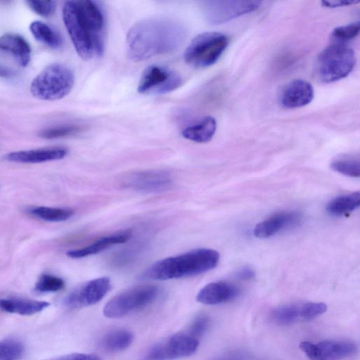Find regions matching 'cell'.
<instances>
[{"label": "cell", "mask_w": 360, "mask_h": 360, "mask_svg": "<svg viewBox=\"0 0 360 360\" xmlns=\"http://www.w3.org/2000/svg\"><path fill=\"white\" fill-rule=\"evenodd\" d=\"M131 236V233L129 231L104 236L87 246L70 250L66 254L69 257L74 259L85 257L97 254L114 245L126 243Z\"/></svg>", "instance_id": "ffe728a7"}, {"label": "cell", "mask_w": 360, "mask_h": 360, "mask_svg": "<svg viewBox=\"0 0 360 360\" xmlns=\"http://www.w3.org/2000/svg\"><path fill=\"white\" fill-rule=\"evenodd\" d=\"M333 170L351 177H359L360 162L359 158L342 157L330 163Z\"/></svg>", "instance_id": "4316f807"}, {"label": "cell", "mask_w": 360, "mask_h": 360, "mask_svg": "<svg viewBox=\"0 0 360 360\" xmlns=\"http://www.w3.org/2000/svg\"><path fill=\"white\" fill-rule=\"evenodd\" d=\"M314 98V89L306 80H292L283 88L280 102L285 108H297L308 105Z\"/></svg>", "instance_id": "5bb4252c"}, {"label": "cell", "mask_w": 360, "mask_h": 360, "mask_svg": "<svg viewBox=\"0 0 360 360\" xmlns=\"http://www.w3.org/2000/svg\"><path fill=\"white\" fill-rule=\"evenodd\" d=\"M238 293V289L231 283L224 281L213 282L206 285L198 292L196 300L205 304L215 305L232 300Z\"/></svg>", "instance_id": "e0dca14e"}, {"label": "cell", "mask_w": 360, "mask_h": 360, "mask_svg": "<svg viewBox=\"0 0 360 360\" xmlns=\"http://www.w3.org/2000/svg\"><path fill=\"white\" fill-rule=\"evenodd\" d=\"M261 4L259 1H203L202 15L211 24H221L251 13Z\"/></svg>", "instance_id": "ba28073f"}, {"label": "cell", "mask_w": 360, "mask_h": 360, "mask_svg": "<svg viewBox=\"0 0 360 360\" xmlns=\"http://www.w3.org/2000/svg\"><path fill=\"white\" fill-rule=\"evenodd\" d=\"M30 30L37 41L50 48L59 49L63 45V39L59 32L42 21L32 22Z\"/></svg>", "instance_id": "603a6c76"}, {"label": "cell", "mask_w": 360, "mask_h": 360, "mask_svg": "<svg viewBox=\"0 0 360 360\" xmlns=\"http://www.w3.org/2000/svg\"><path fill=\"white\" fill-rule=\"evenodd\" d=\"M300 349L309 360H342L354 354L356 345L348 340H324L316 344L302 341Z\"/></svg>", "instance_id": "8fae6325"}, {"label": "cell", "mask_w": 360, "mask_h": 360, "mask_svg": "<svg viewBox=\"0 0 360 360\" xmlns=\"http://www.w3.org/2000/svg\"><path fill=\"white\" fill-rule=\"evenodd\" d=\"M356 63L355 53L344 44H333L318 56L315 72L322 83H332L346 77Z\"/></svg>", "instance_id": "5b68a950"}, {"label": "cell", "mask_w": 360, "mask_h": 360, "mask_svg": "<svg viewBox=\"0 0 360 360\" xmlns=\"http://www.w3.org/2000/svg\"><path fill=\"white\" fill-rule=\"evenodd\" d=\"M67 153L63 148H47L11 152L6 154L4 158L14 162L39 163L63 159Z\"/></svg>", "instance_id": "ac0fdd59"}, {"label": "cell", "mask_w": 360, "mask_h": 360, "mask_svg": "<svg viewBox=\"0 0 360 360\" xmlns=\"http://www.w3.org/2000/svg\"><path fill=\"white\" fill-rule=\"evenodd\" d=\"M159 292V288L154 285L131 288L110 299L103 308V314L110 319L123 317L153 302Z\"/></svg>", "instance_id": "52a82bcc"}, {"label": "cell", "mask_w": 360, "mask_h": 360, "mask_svg": "<svg viewBox=\"0 0 360 360\" xmlns=\"http://www.w3.org/2000/svg\"><path fill=\"white\" fill-rule=\"evenodd\" d=\"M360 22L335 27L332 33L331 38L336 44H344L354 38L359 33Z\"/></svg>", "instance_id": "f546056e"}, {"label": "cell", "mask_w": 360, "mask_h": 360, "mask_svg": "<svg viewBox=\"0 0 360 360\" xmlns=\"http://www.w3.org/2000/svg\"><path fill=\"white\" fill-rule=\"evenodd\" d=\"M75 83L73 72L60 63L47 65L32 80L30 84L32 95L40 100L55 101L66 96Z\"/></svg>", "instance_id": "277c9868"}, {"label": "cell", "mask_w": 360, "mask_h": 360, "mask_svg": "<svg viewBox=\"0 0 360 360\" xmlns=\"http://www.w3.org/2000/svg\"><path fill=\"white\" fill-rule=\"evenodd\" d=\"M49 303L45 301L26 298L9 297L0 299V309L6 312L30 316L37 314L48 307Z\"/></svg>", "instance_id": "44dd1931"}, {"label": "cell", "mask_w": 360, "mask_h": 360, "mask_svg": "<svg viewBox=\"0 0 360 360\" xmlns=\"http://www.w3.org/2000/svg\"><path fill=\"white\" fill-rule=\"evenodd\" d=\"M186 36L184 27L167 18H151L136 22L127 35L128 55L136 61L170 53L178 49Z\"/></svg>", "instance_id": "6da1fadb"}, {"label": "cell", "mask_w": 360, "mask_h": 360, "mask_svg": "<svg viewBox=\"0 0 360 360\" xmlns=\"http://www.w3.org/2000/svg\"><path fill=\"white\" fill-rule=\"evenodd\" d=\"M110 289L107 277L91 280L72 291L65 299V304L70 309L89 307L101 301Z\"/></svg>", "instance_id": "4fadbf2b"}, {"label": "cell", "mask_w": 360, "mask_h": 360, "mask_svg": "<svg viewBox=\"0 0 360 360\" xmlns=\"http://www.w3.org/2000/svg\"><path fill=\"white\" fill-rule=\"evenodd\" d=\"M50 360H101L97 356L91 354L73 353L56 357Z\"/></svg>", "instance_id": "836d02e7"}, {"label": "cell", "mask_w": 360, "mask_h": 360, "mask_svg": "<svg viewBox=\"0 0 360 360\" xmlns=\"http://www.w3.org/2000/svg\"><path fill=\"white\" fill-rule=\"evenodd\" d=\"M0 51L11 56L22 67H26L31 59V47L26 39L15 33L0 37Z\"/></svg>", "instance_id": "d6986e66"}, {"label": "cell", "mask_w": 360, "mask_h": 360, "mask_svg": "<svg viewBox=\"0 0 360 360\" xmlns=\"http://www.w3.org/2000/svg\"><path fill=\"white\" fill-rule=\"evenodd\" d=\"M210 320L206 316L197 317L189 327V335L198 339L202 336L207 330Z\"/></svg>", "instance_id": "d6a6232c"}, {"label": "cell", "mask_w": 360, "mask_h": 360, "mask_svg": "<svg viewBox=\"0 0 360 360\" xmlns=\"http://www.w3.org/2000/svg\"><path fill=\"white\" fill-rule=\"evenodd\" d=\"M219 254L214 250L199 248L154 263L141 275L143 279L169 280L198 275L215 268Z\"/></svg>", "instance_id": "3957f363"}, {"label": "cell", "mask_w": 360, "mask_h": 360, "mask_svg": "<svg viewBox=\"0 0 360 360\" xmlns=\"http://www.w3.org/2000/svg\"><path fill=\"white\" fill-rule=\"evenodd\" d=\"M82 127L77 124H64L42 130L39 136L46 139L68 137L79 133Z\"/></svg>", "instance_id": "f1b7e54d"}, {"label": "cell", "mask_w": 360, "mask_h": 360, "mask_svg": "<svg viewBox=\"0 0 360 360\" xmlns=\"http://www.w3.org/2000/svg\"><path fill=\"white\" fill-rule=\"evenodd\" d=\"M133 341L132 333L119 329L106 334L101 340V347L108 352H118L127 349Z\"/></svg>", "instance_id": "d4e9b609"}, {"label": "cell", "mask_w": 360, "mask_h": 360, "mask_svg": "<svg viewBox=\"0 0 360 360\" xmlns=\"http://www.w3.org/2000/svg\"><path fill=\"white\" fill-rule=\"evenodd\" d=\"M360 205V192L343 195L331 200L326 205V211L335 216H342L356 210Z\"/></svg>", "instance_id": "cb8c5ba5"}, {"label": "cell", "mask_w": 360, "mask_h": 360, "mask_svg": "<svg viewBox=\"0 0 360 360\" xmlns=\"http://www.w3.org/2000/svg\"><path fill=\"white\" fill-rule=\"evenodd\" d=\"M229 42V37L221 32H207L199 34L186 47L184 60L193 67H209L218 60Z\"/></svg>", "instance_id": "8992f818"}, {"label": "cell", "mask_w": 360, "mask_h": 360, "mask_svg": "<svg viewBox=\"0 0 360 360\" xmlns=\"http://www.w3.org/2000/svg\"><path fill=\"white\" fill-rule=\"evenodd\" d=\"M327 310L323 302L288 304L278 307L271 312V319L279 325H290L297 321H308L321 315Z\"/></svg>", "instance_id": "7c38bea8"}, {"label": "cell", "mask_w": 360, "mask_h": 360, "mask_svg": "<svg viewBox=\"0 0 360 360\" xmlns=\"http://www.w3.org/2000/svg\"><path fill=\"white\" fill-rule=\"evenodd\" d=\"M181 84V77L174 71L152 65L143 72L137 90L142 94H164L177 89Z\"/></svg>", "instance_id": "9c48e42d"}, {"label": "cell", "mask_w": 360, "mask_h": 360, "mask_svg": "<svg viewBox=\"0 0 360 360\" xmlns=\"http://www.w3.org/2000/svg\"><path fill=\"white\" fill-rule=\"evenodd\" d=\"M27 4L34 13L44 18L51 16L56 8L53 1H27Z\"/></svg>", "instance_id": "1f68e13d"}, {"label": "cell", "mask_w": 360, "mask_h": 360, "mask_svg": "<svg viewBox=\"0 0 360 360\" xmlns=\"http://www.w3.org/2000/svg\"><path fill=\"white\" fill-rule=\"evenodd\" d=\"M13 75V72L8 68L0 65V77H10Z\"/></svg>", "instance_id": "8d00e7d4"}, {"label": "cell", "mask_w": 360, "mask_h": 360, "mask_svg": "<svg viewBox=\"0 0 360 360\" xmlns=\"http://www.w3.org/2000/svg\"><path fill=\"white\" fill-rule=\"evenodd\" d=\"M30 214L47 221H63L70 219L74 214V210L70 208L32 207L27 210Z\"/></svg>", "instance_id": "484cf974"}, {"label": "cell", "mask_w": 360, "mask_h": 360, "mask_svg": "<svg viewBox=\"0 0 360 360\" xmlns=\"http://www.w3.org/2000/svg\"><path fill=\"white\" fill-rule=\"evenodd\" d=\"M237 276L241 279L249 280L254 278L255 272L249 267H244L237 273Z\"/></svg>", "instance_id": "d590c367"}, {"label": "cell", "mask_w": 360, "mask_h": 360, "mask_svg": "<svg viewBox=\"0 0 360 360\" xmlns=\"http://www.w3.org/2000/svg\"><path fill=\"white\" fill-rule=\"evenodd\" d=\"M300 219L301 215L297 212H278L257 224L254 229V235L259 238H269L283 229L297 224Z\"/></svg>", "instance_id": "9a60e30c"}, {"label": "cell", "mask_w": 360, "mask_h": 360, "mask_svg": "<svg viewBox=\"0 0 360 360\" xmlns=\"http://www.w3.org/2000/svg\"><path fill=\"white\" fill-rule=\"evenodd\" d=\"M127 184L129 187L139 191L155 192L168 188L172 184V179L165 172L148 171L132 175Z\"/></svg>", "instance_id": "2e32d148"}, {"label": "cell", "mask_w": 360, "mask_h": 360, "mask_svg": "<svg viewBox=\"0 0 360 360\" xmlns=\"http://www.w3.org/2000/svg\"><path fill=\"white\" fill-rule=\"evenodd\" d=\"M24 352L22 343L13 338L0 340V360H19Z\"/></svg>", "instance_id": "83f0119b"}, {"label": "cell", "mask_w": 360, "mask_h": 360, "mask_svg": "<svg viewBox=\"0 0 360 360\" xmlns=\"http://www.w3.org/2000/svg\"><path fill=\"white\" fill-rule=\"evenodd\" d=\"M198 346V340L188 334H175L150 349L143 360H172L188 356L195 352Z\"/></svg>", "instance_id": "30bf717a"}, {"label": "cell", "mask_w": 360, "mask_h": 360, "mask_svg": "<svg viewBox=\"0 0 360 360\" xmlns=\"http://www.w3.org/2000/svg\"><path fill=\"white\" fill-rule=\"evenodd\" d=\"M359 1H323L321 4L323 6L328 8H338L347 6L359 3Z\"/></svg>", "instance_id": "e575fe53"}, {"label": "cell", "mask_w": 360, "mask_h": 360, "mask_svg": "<svg viewBox=\"0 0 360 360\" xmlns=\"http://www.w3.org/2000/svg\"><path fill=\"white\" fill-rule=\"evenodd\" d=\"M63 19L75 49L82 59L88 60L103 54L105 20L96 2L66 1Z\"/></svg>", "instance_id": "7a4b0ae2"}, {"label": "cell", "mask_w": 360, "mask_h": 360, "mask_svg": "<svg viewBox=\"0 0 360 360\" xmlns=\"http://www.w3.org/2000/svg\"><path fill=\"white\" fill-rule=\"evenodd\" d=\"M65 283L59 277L44 274L36 283L34 290L38 292H57L63 288Z\"/></svg>", "instance_id": "4dcf8cb0"}, {"label": "cell", "mask_w": 360, "mask_h": 360, "mask_svg": "<svg viewBox=\"0 0 360 360\" xmlns=\"http://www.w3.org/2000/svg\"><path fill=\"white\" fill-rule=\"evenodd\" d=\"M216 128L215 119L213 117L207 116L198 122L184 128L181 134L186 139L197 143H206L212 139Z\"/></svg>", "instance_id": "7402d4cb"}]
</instances>
